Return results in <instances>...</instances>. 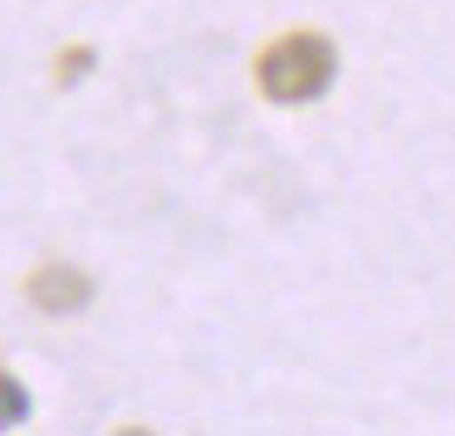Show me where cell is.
Wrapping results in <instances>:
<instances>
[{"instance_id":"6da1fadb","label":"cell","mask_w":455,"mask_h":436,"mask_svg":"<svg viewBox=\"0 0 455 436\" xmlns=\"http://www.w3.org/2000/svg\"><path fill=\"white\" fill-rule=\"evenodd\" d=\"M338 79V50L328 35L294 30L284 40H275L259 54V89L269 103L294 109V103H318Z\"/></svg>"},{"instance_id":"3957f363","label":"cell","mask_w":455,"mask_h":436,"mask_svg":"<svg viewBox=\"0 0 455 436\" xmlns=\"http://www.w3.org/2000/svg\"><path fill=\"white\" fill-rule=\"evenodd\" d=\"M0 387H5V412H0V426H15V422L25 416V407H30V402L20 397V383H15L11 373L0 377Z\"/></svg>"},{"instance_id":"7a4b0ae2","label":"cell","mask_w":455,"mask_h":436,"mask_svg":"<svg viewBox=\"0 0 455 436\" xmlns=\"http://www.w3.org/2000/svg\"><path fill=\"white\" fill-rule=\"evenodd\" d=\"M30 299L44 314H79L93 299V279L74 265H44L30 275Z\"/></svg>"}]
</instances>
